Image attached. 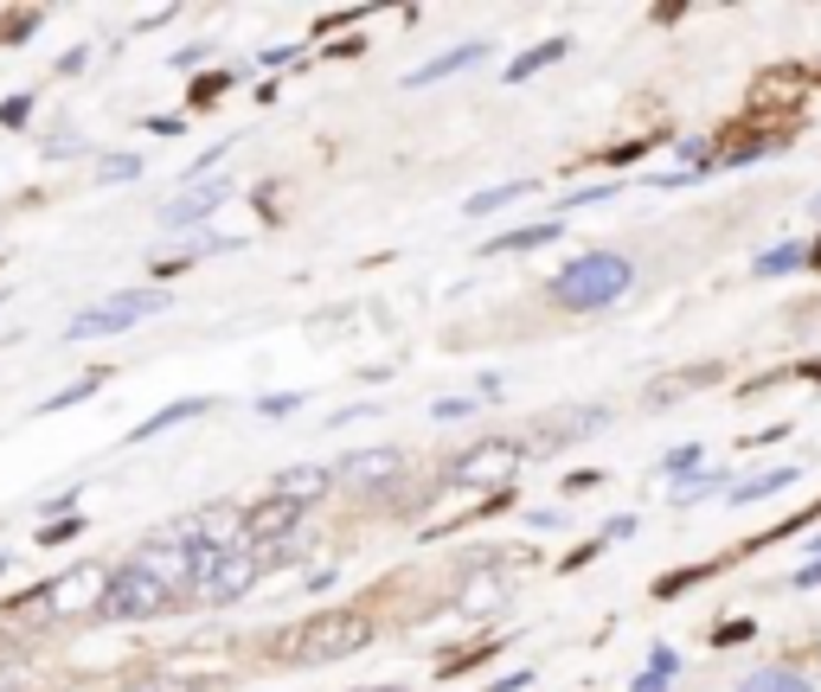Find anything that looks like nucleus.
<instances>
[{"mask_svg":"<svg viewBox=\"0 0 821 692\" xmlns=\"http://www.w3.org/2000/svg\"><path fill=\"white\" fill-rule=\"evenodd\" d=\"M796 481V469H770V474H751L745 487H738V501H764V494H777V487H789Z\"/></svg>","mask_w":821,"mask_h":692,"instance_id":"obj_18","label":"nucleus"},{"mask_svg":"<svg viewBox=\"0 0 821 692\" xmlns=\"http://www.w3.org/2000/svg\"><path fill=\"white\" fill-rule=\"evenodd\" d=\"M135 174H142L135 154H110V161H103V180H135Z\"/></svg>","mask_w":821,"mask_h":692,"instance_id":"obj_21","label":"nucleus"},{"mask_svg":"<svg viewBox=\"0 0 821 692\" xmlns=\"http://www.w3.org/2000/svg\"><path fill=\"white\" fill-rule=\"evenodd\" d=\"M738 692H815L796 667H757V673H745V686Z\"/></svg>","mask_w":821,"mask_h":692,"instance_id":"obj_14","label":"nucleus"},{"mask_svg":"<svg viewBox=\"0 0 821 692\" xmlns=\"http://www.w3.org/2000/svg\"><path fill=\"white\" fill-rule=\"evenodd\" d=\"M212 398H180V404H167V410H154V417H142L135 430H129V442H149V437H161V430H174V424H187V417H199Z\"/></svg>","mask_w":821,"mask_h":692,"instance_id":"obj_12","label":"nucleus"},{"mask_svg":"<svg viewBox=\"0 0 821 692\" xmlns=\"http://www.w3.org/2000/svg\"><path fill=\"white\" fill-rule=\"evenodd\" d=\"M149 315H167V289H122L110 295L103 308H84V315H72V340H97V333H129L142 328Z\"/></svg>","mask_w":821,"mask_h":692,"instance_id":"obj_4","label":"nucleus"},{"mask_svg":"<svg viewBox=\"0 0 821 692\" xmlns=\"http://www.w3.org/2000/svg\"><path fill=\"white\" fill-rule=\"evenodd\" d=\"M360 692H405V686H360Z\"/></svg>","mask_w":821,"mask_h":692,"instance_id":"obj_29","label":"nucleus"},{"mask_svg":"<svg viewBox=\"0 0 821 692\" xmlns=\"http://www.w3.org/2000/svg\"><path fill=\"white\" fill-rule=\"evenodd\" d=\"M815 263H821V244H815Z\"/></svg>","mask_w":821,"mask_h":692,"instance_id":"obj_30","label":"nucleus"},{"mask_svg":"<svg viewBox=\"0 0 821 692\" xmlns=\"http://www.w3.org/2000/svg\"><path fill=\"white\" fill-rule=\"evenodd\" d=\"M167 603H174V590L154 578L142 558H129V564H116V571H110L103 596H97V616H103V622H149V616H161Z\"/></svg>","mask_w":821,"mask_h":692,"instance_id":"obj_3","label":"nucleus"},{"mask_svg":"<svg viewBox=\"0 0 821 692\" xmlns=\"http://www.w3.org/2000/svg\"><path fill=\"white\" fill-rule=\"evenodd\" d=\"M526 193H533L526 180H514V186H488V193H475V199H469V219H488V212L514 206V199H526Z\"/></svg>","mask_w":821,"mask_h":692,"instance_id":"obj_15","label":"nucleus"},{"mask_svg":"<svg viewBox=\"0 0 821 692\" xmlns=\"http://www.w3.org/2000/svg\"><path fill=\"white\" fill-rule=\"evenodd\" d=\"M0 564H7V558H0Z\"/></svg>","mask_w":821,"mask_h":692,"instance_id":"obj_33","label":"nucleus"},{"mask_svg":"<svg viewBox=\"0 0 821 692\" xmlns=\"http://www.w3.org/2000/svg\"><path fill=\"white\" fill-rule=\"evenodd\" d=\"M296 404H302V398H289V392H276V398H263L258 410H263V417H289V410H296Z\"/></svg>","mask_w":821,"mask_h":692,"instance_id":"obj_26","label":"nucleus"},{"mask_svg":"<svg viewBox=\"0 0 821 692\" xmlns=\"http://www.w3.org/2000/svg\"><path fill=\"white\" fill-rule=\"evenodd\" d=\"M328 481H335L328 469L302 462V469H283V474H276V487H270V494H283V501H302V507H315V501L328 494Z\"/></svg>","mask_w":821,"mask_h":692,"instance_id":"obj_11","label":"nucleus"},{"mask_svg":"<svg viewBox=\"0 0 821 692\" xmlns=\"http://www.w3.org/2000/svg\"><path fill=\"white\" fill-rule=\"evenodd\" d=\"M469 410H475L469 398H437V404H430V417H437V424H456V417H469Z\"/></svg>","mask_w":821,"mask_h":692,"instance_id":"obj_23","label":"nucleus"},{"mask_svg":"<svg viewBox=\"0 0 821 692\" xmlns=\"http://www.w3.org/2000/svg\"><path fill=\"white\" fill-rule=\"evenodd\" d=\"M707 378H719V365H700V372H680V378H661V385L648 392V404H668V398H680V392H693V385H707Z\"/></svg>","mask_w":821,"mask_h":692,"instance_id":"obj_17","label":"nucleus"},{"mask_svg":"<svg viewBox=\"0 0 821 692\" xmlns=\"http://www.w3.org/2000/svg\"><path fill=\"white\" fill-rule=\"evenodd\" d=\"M526 680H533V673H507V680H494V686H488V692H521Z\"/></svg>","mask_w":821,"mask_h":692,"instance_id":"obj_28","label":"nucleus"},{"mask_svg":"<svg viewBox=\"0 0 821 692\" xmlns=\"http://www.w3.org/2000/svg\"><path fill=\"white\" fill-rule=\"evenodd\" d=\"M514 469H521V449H514V442H475L469 455H456L449 481H462V487H501Z\"/></svg>","mask_w":821,"mask_h":692,"instance_id":"obj_7","label":"nucleus"},{"mask_svg":"<svg viewBox=\"0 0 821 692\" xmlns=\"http://www.w3.org/2000/svg\"><path fill=\"white\" fill-rule=\"evenodd\" d=\"M635 283V263L616 251H584L571 256L559 276H552V301L559 308H571V315H598V308H610V301H623Z\"/></svg>","mask_w":821,"mask_h":692,"instance_id":"obj_2","label":"nucleus"},{"mask_svg":"<svg viewBox=\"0 0 821 692\" xmlns=\"http://www.w3.org/2000/svg\"><path fill=\"white\" fill-rule=\"evenodd\" d=\"M366 641H373V616H360V609H315V616H302L270 635V660L321 667V660H340L353 648H366Z\"/></svg>","mask_w":821,"mask_h":692,"instance_id":"obj_1","label":"nucleus"},{"mask_svg":"<svg viewBox=\"0 0 821 692\" xmlns=\"http://www.w3.org/2000/svg\"><path fill=\"white\" fill-rule=\"evenodd\" d=\"M302 519H308V507L302 501H283V494H263L258 507L238 519V539L244 546H258V551H270V546H289V532H296Z\"/></svg>","mask_w":821,"mask_h":692,"instance_id":"obj_6","label":"nucleus"},{"mask_svg":"<svg viewBox=\"0 0 821 692\" xmlns=\"http://www.w3.org/2000/svg\"><path fill=\"white\" fill-rule=\"evenodd\" d=\"M26 116H33V97H13V103H7V110H0V122H7V129H20V122H26Z\"/></svg>","mask_w":821,"mask_h":692,"instance_id":"obj_25","label":"nucleus"},{"mask_svg":"<svg viewBox=\"0 0 821 692\" xmlns=\"http://www.w3.org/2000/svg\"><path fill=\"white\" fill-rule=\"evenodd\" d=\"M815 583H821V558H815V564H802V571H796V590H815Z\"/></svg>","mask_w":821,"mask_h":692,"instance_id":"obj_27","label":"nucleus"},{"mask_svg":"<svg viewBox=\"0 0 821 692\" xmlns=\"http://www.w3.org/2000/svg\"><path fill=\"white\" fill-rule=\"evenodd\" d=\"M0 692H13V686H0Z\"/></svg>","mask_w":821,"mask_h":692,"instance_id":"obj_32","label":"nucleus"},{"mask_svg":"<svg viewBox=\"0 0 821 692\" xmlns=\"http://www.w3.org/2000/svg\"><path fill=\"white\" fill-rule=\"evenodd\" d=\"M335 474L347 487H385V481L405 474V449H360V455H347Z\"/></svg>","mask_w":821,"mask_h":692,"instance_id":"obj_8","label":"nucleus"},{"mask_svg":"<svg viewBox=\"0 0 821 692\" xmlns=\"http://www.w3.org/2000/svg\"><path fill=\"white\" fill-rule=\"evenodd\" d=\"M802 244H777V251H764L757 256V276H784V270H796V263H802Z\"/></svg>","mask_w":821,"mask_h":692,"instance_id":"obj_19","label":"nucleus"},{"mask_svg":"<svg viewBox=\"0 0 821 692\" xmlns=\"http://www.w3.org/2000/svg\"><path fill=\"white\" fill-rule=\"evenodd\" d=\"M565 52H571V39H539L533 52H521L514 65H507V84H521V77H533V72H546V65H559Z\"/></svg>","mask_w":821,"mask_h":692,"instance_id":"obj_13","label":"nucleus"},{"mask_svg":"<svg viewBox=\"0 0 821 692\" xmlns=\"http://www.w3.org/2000/svg\"><path fill=\"white\" fill-rule=\"evenodd\" d=\"M559 238V224L546 219V224H521V231H507V238H494L488 251H533V244H552Z\"/></svg>","mask_w":821,"mask_h":692,"instance_id":"obj_16","label":"nucleus"},{"mask_svg":"<svg viewBox=\"0 0 821 692\" xmlns=\"http://www.w3.org/2000/svg\"><path fill=\"white\" fill-rule=\"evenodd\" d=\"M488 58V39H469V45H456V52H444V58H430V65H417V72L405 77L410 90H424V84H437V77L449 72H469V65H482Z\"/></svg>","mask_w":821,"mask_h":692,"instance_id":"obj_10","label":"nucleus"},{"mask_svg":"<svg viewBox=\"0 0 821 692\" xmlns=\"http://www.w3.org/2000/svg\"><path fill=\"white\" fill-rule=\"evenodd\" d=\"M97 385H103V372H84L77 385H65V392H52V398H45V410H72V404H77V398H90Z\"/></svg>","mask_w":821,"mask_h":692,"instance_id":"obj_20","label":"nucleus"},{"mask_svg":"<svg viewBox=\"0 0 821 692\" xmlns=\"http://www.w3.org/2000/svg\"><path fill=\"white\" fill-rule=\"evenodd\" d=\"M700 469V449H693V442H687V449H674L668 462H661V474H693Z\"/></svg>","mask_w":821,"mask_h":692,"instance_id":"obj_22","label":"nucleus"},{"mask_svg":"<svg viewBox=\"0 0 821 692\" xmlns=\"http://www.w3.org/2000/svg\"><path fill=\"white\" fill-rule=\"evenodd\" d=\"M815 212H821V199H815Z\"/></svg>","mask_w":821,"mask_h":692,"instance_id":"obj_31","label":"nucleus"},{"mask_svg":"<svg viewBox=\"0 0 821 692\" xmlns=\"http://www.w3.org/2000/svg\"><path fill=\"white\" fill-rule=\"evenodd\" d=\"M219 206H225V186H219V180H212V186H193L187 199H174V206L161 212V224H167V231H187V224L212 219Z\"/></svg>","mask_w":821,"mask_h":692,"instance_id":"obj_9","label":"nucleus"},{"mask_svg":"<svg viewBox=\"0 0 821 692\" xmlns=\"http://www.w3.org/2000/svg\"><path fill=\"white\" fill-rule=\"evenodd\" d=\"M258 578H263V551L244 546V539H231V546L219 551V564H212V578L199 583L193 596H206V603H238Z\"/></svg>","mask_w":821,"mask_h":692,"instance_id":"obj_5","label":"nucleus"},{"mask_svg":"<svg viewBox=\"0 0 821 692\" xmlns=\"http://www.w3.org/2000/svg\"><path fill=\"white\" fill-rule=\"evenodd\" d=\"M72 532H84V519H72V513H65V519H58V526H45L39 539H45V546H58V539H72Z\"/></svg>","mask_w":821,"mask_h":692,"instance_id":"obj_24","label":"nucleus"}]
</instances>
